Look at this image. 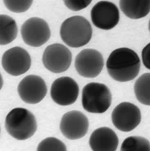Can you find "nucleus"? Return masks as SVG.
<instances>
[{
    "label": "nucleus",
    "instance_id": "nucleus-1",
    "mask_svg": "<svg viewBox=\"0 0 150 151\" xmlns=\"http://www.w3.org/2000/svg\"><path fill=\"white\" fill-rule=\"evenodd\" d=\"M140 59L134 50L119 48L113 51L107 60V71L109 76L119 82H127L139 75Z\"/></svg>",
    "mask_w": 150,
    "mask_h": 151
},
{
    "label": "nucleus",
    "instance_id": "nucleus-2",
    "mask_svg": "<svg viewBox=\"0 0 150 151\" xmlns=\"http://www.w3.org/2000/svg\"><path fill=\"white\" fill-rule=\"evenodd\" d=\"M93 35L92 27L86 18L73 16L66 19L60 27L62 40L71 48H80L86 45Z\"/></svg>",
    "mask_w": 150,
    "mask_h": 151
},
{
    "label": "nucleus",
    "instance_id": "nucleus-3",
    "mask_svg": "<svg viewBox=\"0 0 150 151\" xmlns=\"http://www.w3.org/2000/svg\"><path fill=\"white\" fill-rule=\"evenodd\" d=\"M5 128L8 134L16 140H26L35 133L37 122L34 114L28 109L16 108L7 115Z\"/></svg>",
    "mask_w": 150,
    "mask_h": 151
},
{
    "label": "nucleus",
    "instance_id": "nucleus-4",
    "mask_svg": "<svg viewBox=\"0 0 150 151\" xmlns=\"http://www.w3.org/2000/svg\"><path fill=\"white\" fill-rule=\"evenodd\" d=\"M112 94L104 84L91 82L82 90L83 109L91 113H103L112 104Z\"/></svg>",
    "mask_w": 150,
    "mask_h": 151
},
{
    "label": "nucleus",
    "instance_id": "nucleus-5",
    "mask_svg": "<svg viewBox=\"0 0 150 151\" xmlns=\"http://www.w3.org/2000/svg\"><path fill=\"white\" fill-rule=\"evenodd\" d=\"M21 34L25 44L36 48L49 41L51 31L49 24L44 19L31 17L22 24Z\"/></svg>",
    "mask_w": 150,
    "mask_h": 151
},
{
    "label": "nucleus",
    "instance_id": "nucleus-6",
    "mask_svg": "<svg viewBox=\"0 0 150 151\" xmlns=\"http://www.w3.org/2000/svg\"><path fill=\"white\" fill-rule=\"evenodd\" d=\"M72 59L71 51L62 44H53L45 49L42 62L46 69L53 73H62L70 68Z\"/></svg>",
    "mask_w": 150,
    "mask_h": 151
},
{
    "label": "nucleus",
    "instance_id": "nucleus-7",
    "mask_svg": "<svg viewBox=\"0 0 150 151\" xmlns=\"http://www.w3.org/2000/svg\"><path fill=\"white\" fill-rule=\"evenodd\" d=\"M112 122L114 127L121 132H131L141 122V112L134 104L122 102L113 109Z\"/></svg>",
    "mask_w": 150,
    "mask_h": 151
},
{
    "label": "nucleus",
    "instance_id": "nucleus-8",
    "mask_svg": "<svg viewBox=\"0 0 150 151\" xmlns=\"http://www.w3.org/2000/svg\"><path fill=\"white\" fill-rule=\"evenodd\" d=\"M103 66V57L101 53L96 49H83L75 57V70L77 73L83 77H96L100 74Z\"/></svg>",
    "mask_w": 150,
    "mask_h": 151
},
{
    "label": "nucleus",
    "instance_id": "nucleus-9",
    "mask_svg": "<svg viewBox=\"0 0 150 151\" xmlns=\"http://www.w3.org/2000/svg\"><path fill=\"white\" fill-rule=\"evenodd\" d=\"M90 17L94 27L101 30H108L118 24L120 12L116 4L108 1H100L92 8Z\"/></svg>",
    "mask_w": 150,
    "mask_h": 151
},
{
    "label": "nucleus",
    "instance_id": "nucleus-10",
    "mask_svg": "<svg viewBox=\"0 0 150 151\" xmlns=\"http://www.w3.org/2000/svg\"><path fill=\"white\" fill-rule=\"evenodd\" d=\"M47 86L44 80L36 75L24 77L17 87L19 96L23 102L36 104L41 102L47 94Z\"/></svg>",
    "mask_w": 150,
    "mask_h": 151
},
{
    "label": "nucleus",
    "instance_id": "nucleus-11",
    "mask_svg": "<svg viewBox=\"0 0 150 151\" xmlns=\"http://www.w3.org/2000/svg\"><path fill=\"white\" fill-rule=\"evenodd\" d=\"M89 130V120L81 112L73 110L64 114L60 122L62 134L69 140H79Z\"/></svg>",
    "mask_w": 150,
    "mask_h": 151
},
{
    "label": "nucleus",
    "instance_id": "nucleus-12",
    "mask_svg": "<svg viewBox=\"0 0 150 151\" xmlns=\"http://www.w3.org/2000/svg\"><path fill=\"white\" fill-rule=\"evenodd\" d=\"M2 66L9 75L18 76L29 71L31 58L26 49L13 47L7 50L2 57Z\"/></svg>",
    "mask_w": 150,
    "mask_h": 151
},
{
    "label": "nucleus",
    "instance_id": "nucleus-13",
    "mask_svg": "<svg viewBox=\"0 0 150 151\" xmlns=\"http://www.w3.org/2000/svg\"><path fill=\"white\" fill-rule=\"evenodd\" d=\"M50 95L53 102L58 105H71L73 104L78 98L79 86L71 77H59L52 84Z\"/></svg>",
    "mask_w": 150,
    "mask_h": 151
},
{
    "label": "nucleus",
    "instance_id": "nucleus-14",
    "mask_svg": "<svg viewBox=\"0 0 150 151\" xmlns=\"http://www.w3.org/2000/svg\"><path fill=\"white\" fill-rule=\"evenodd\" d=\"M89 144L93 151H116L119 140L113 130L103 127L92 132Z\"/></svg>",
    "mask_w": 150,
    "mask_h": 151
},
{
    "label": "nucleus",
    "instance_id": "nucleus-15",
    "mask_svg": "<svg viewBox=\"0 0 150 151\" xmlns=\"http://www.w3.org/2000/svg\"><path fill=\"white\" fill-rule=\"evenodd\" d=\"M120 8L131 19L145 17L150 12V0H120Z\"/></svg>",
    "mask_w": 150,
    "mask_h": 151
},
{
    "label": "nucleus",
    "instance_id": "nucleus-16",
    "mask_svg": "<svg viewBox=\"0 0 150 151\" xmlns=\"http://www.w3.org/2000/svg\"><path fill=\"white\" fill-rule=\"evenodd\" d=\"M17 22L11 17L6 14L0 15V45H7L17 36Z\"/></svg>",
    "mask_w": 150,
    "mask_h": 151
},
{
    "label": "nucleus",
    "instance_id": "nucleus-17",
    "mask_svg": "<svg viewBox=\"0 0 150 151\" xmlns=\"http://www.w3.org/2000/svg\"><path fill=\"white\" fill-rule=\"evenodd\" d=\"M134 91L139 103L150 106V73H144L139 76L135 81Z\"/></svg>",
    "mask_w": 150,
    "mask_h": 151
},
{
    "label": "nucleus",
    "instance_id": "nucleus-18",
    "mask_svg": "<svg viewBox=\"0 0 150 151\" xmlns=\"http://www.w3.org/2000/svg\"><path fill=\"white\" fill-rule=\"evenodd\" d=\"M120 151H150V142L142 136H129L122 142Z\"/></svg>",
    "mask_w": 150,
    "mask_h": 151
},
{
    "label": "nucleus",
    "instance_id": "nucleus-19",
    "mask_svg": "<svg viewBox=\"0 0 150 151\" xmlns=\"http://www.w3.org/2000/svg\"><path fill=\"white\" fill-rule=\"evenodd\" d=\"M37 151H67L65 144L57 138L48 137L39 144Z\"/></svg>",
    "mask_w": 150,
    "mask_h": 151
},
{
    "label": "nucleus",
    "instance_id": "nucleus-20",
    "mask_svg": "<svg viewBox=\"0 0 150 151\" xmlns=\"http://www.w3.org/2000/svg\"><path fill=\"white\" fill-rule=\"evenodd\" d=\"M33 0H4L5 7L15 13L25 12L31 7Z\"/></svg>",
    "mask_w": 150,
    "mask_h": 151
},
{
    "label": "nucleus",
    "instance_id": "nucleus-21",
    "mask_svg": "<svg viewBox=\"0 0 150 151\" xmlns=\"http://www.w3.org/2000/svg\"><path fill=\"white\" fill-rule=\"evenodd\" d=\"M92 0H63L66 7L71 11L78 12L87 8Z\"/></svg>",
    "mask_w": 150,
    "mask_h": 151
},
{
    "label": "nucleus",
    "instance_id": "nucleus-22",
    "mask_svg": "<svg viewBox=\"0 0 150 151\" xmlns=\"http://www.w3.org/2000/svg\"><path fill=\"white\" fill-rule=\"evenodd\" d=\"M142 62L144 67L150 70V43H149L142 50Z\"/></svg>",
    "mask_w": 150,
    "mask_h": 151
},
{
    "label": "nucleus",
    "instance_id": "nucleus-23",
    "mask_svg": "<svg viewBox=\"0 0 150 151\" xmlns=\"http://www.w3.org/2000/svg\"><path fill=\"white\" fill-rule=\"evenodd\" d=\"M149 30L150 31V20H149Z\"/></svg>",
    "mask_w": 150,
    "mask_h": 151
}]
</instances>
